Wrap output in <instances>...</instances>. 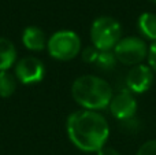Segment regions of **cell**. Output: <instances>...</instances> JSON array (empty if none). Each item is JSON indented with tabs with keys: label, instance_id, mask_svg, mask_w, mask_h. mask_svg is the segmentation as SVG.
I'll list each match as a JSON object with an SVG mask.
<instances>
[{
	"label": "cell",
	"instance_id": "ba28073f",
	"mask_svg": "<svg viewBox=\"0 0 156 155\" xmlns=\"http://www.w3.org/2000/svg\"><path fill=\"white\" fill-rule=\"evenodd\" d=\"M155 80V73L148 65L133 66L126 76V88L132 93H145L151 89Z\"/></svg>",
	"mask_w": 156,
	"mask_h": 155
},
{
	"label": "cell",
	"instance_id": "52a82bcc",
	"mask_svg": "<svg viewBox=\"0 0 156 155\" xmlns=\"http://www.w3.org/2000/svg\"><path fill=\"white\" fill-rule=\"evenodd\" d=\"M137 107L138 103L134 98V93H132L129 89H122L118 93H114L108 109L112 117H115L118 121H127L134 118Z\"/></svg>",
	"mask_w": 156,
	"mask_h": 155
},
{
	"label": "cell",
	"instance_id": "9a60e30c",
	"mask_svg": "<svg viewBox=\"0 0 156 155\" xmlns=\"http://www.w3.org/2000/svg\"><path fill=\"white\" fill-rule=\"evenodd\" d=\"M136 155H156V139L148 140L138 148Z\"/></svg>",
	"mask_w": 156,
	"mask_h": 155
},
{
	"label": "cell",
	"instance_id": "e0dca14e",
	"mask_svg": "<svg viewBox=\"0 0 156 155\" xmlns=\"http://www.w3.org/2000/svg\"><path fill=\"white\" fill-rule=\"evenodd\" d=\"M96 154L97 155H121V153H119L118 150H115V148H112V147H107V146H104V147L97 151Z\"/></svg>",
	"mask_w": 156,
	"mask_h": 155
},
{
	"label": "cell",
	"instance_id": "7c38bea8",
	"mask_svg": "<svg viewBox=\"0 0 156 155\" xmlns=\"http://www.w3.org/2000/svg\"><path fill=\"white\" fill-rule=\"evenodd\" d=\"M18 87V80L15 74L10 70L0 71V98H10L14 95Z\"/></svg>",
	"mask_w": 156,
	"mask_h": 155
},
{
	"label": "cell",
	"instance_id": "2e32d148",
	"mask_svg": "<svg viewBox=\"0 0 156 155\" xmlns=\"http://www.w3.org/2000/svg\"><path fill=\"white\" fill-rule=\"evenodd\" d=\"M147 60H148V66L154 70V73H156V40L149 44Z\"/></svg>",
	"mask_w": 156,
	"mask_h": 155
},
{
	"label": "cell",
	"instance_id": "ac0fdd59",
	"mask_svg": "<svg viewBox=\"0 0 156 155\" xmlns=\"http://www.w3.org/2000/svg\"><path fill=\"white\" fill-rule=\"evenodd\" d=\"M151 2H152V3H155V4H156V0H151Z\"/></svg>",
	"mask_w": 156,
	"mask_h": 155
},
{
	"label": "cell",
	"instance_id": "3957f363",
	"mask_svg": "<svg viewBox=\"0 0 156 155\" xmlns=\"http://www.w3.org/2000/svg\"><path fill=\"white\" fill-rule=\"evenodd\" d=\"M47 51L49 56L60 62H67L77 58L82 51L80 36L74 30L62 29L48 37Z\"/></svg>",
	"mask_w": 156,
	"mask_h": 155
},
{
	"label": "cell",
	"instance_id": "8992f818",
	"mask_svg": "<svg viewBox=\"0 0 156 155\" xmlns=\"http://www.w3.org/2000/svg\"><path fill=\"white\" fill-rule=\"evenodd\" d=\"M14 74L18 82L23 85H33L43 81L45 76V66L40 58L34 55H27L18 59L14 66Z\"/></svg>",
	"mask_w": 156,
	"mask_h": 155
},
{
	"label": "cell",
	"instance_id": "5b68a950",
	"mask_svg": "<svg viewBox=\"0 0 156 155\" xmlns=\"http://www.w3.org/2000/svg\"><path fill=\"white\" fill-rule=\"evenodd\" d=\"M112 51L119 63L125 66H137L141 65L148 55V45L144 38L127 36L121 38Z\"/></svg>",
	"mask_w": 156,
	"mask_h": 155
},
{
	"label": "cell",
	"instance_id": "7a4b0ae2",
	"mask_svg": "<svg viewBox=\"0 0 156 155\" xmlns=\"http://www.w3.org/2000/svg\"><path fill=\"white\" fill-rule=\"evenodd\" d=\"M71 96L83 110L100 111L110 106L114 96L110 82L93 74H83L71 84Z\"/></svg>",
	"mask_w": 156,
	"mask_h": 155
},
{
	"label": "cell",
	"instance_id": "9c48e42d",
	"mask_svg": "<svg viewBox=\"0 0 156 155\" xmlns=\"http://www.w3.org/2000/svg\"><path fill=\"white\" fill-rule=\"evenodd\" d=\"M22 44L26 49L32 52H40L47 48V41L48 38L45 37V33L43 29L38 26H27L25 27L22 33Z\"/></svg>",
	"mask_w": 156,
	"mask_h": 155
},
{
	"label": "cell",
	"instance_id": "5bb4252c",
	"mask_svg": "<svg viewBox=\"0 0 156 155\" xmlns=\"http://www.w3.org/2000/svg\"><path fill=\"white\" fill-rule=\"evenodd\" d=\"M99 49L96 48L94 45H88L86 48H83L81 51V58H82L83 62L86 63H94L99 56Z\"/></svg>",
	"mask_w": 156,
	"mask_h": 155
},
{
	"label": "cell",
	"instance_id": "4fadbf2b",
	"mask_svg": "<svg viewBox=\"0 0 156 155\" xmlns=\"http://www.w3.org/2000/svg\"><path fill=\"white\" fill-rule=\"evenodd\" d=\"M116 63H118V60H116L114 51H100L94 65H96L100 70L108 71V70H112L116 66Z\"/></svg>",
	"mask_w": 156,
	"mask_h": 155
},
{
	"label": "cell",
	"instance_id": "277c9868",
	"mask_svg": "<svg viewBox=\"0 0 156 155\" xmlns=\"http://www.w3.org/2000/svg\"><path fill=\"white\" fill-rule=\"evenodd\" d=\"M122 38V26L112 16H99L90 26V41L99 51H112Z\"/></svg>",
	"mask_w": 156,
	"mask_h": 155
},
{
	"label": "cell",
	"instance_id": "6da1fadb",
	"mask_svg": "<svg viewBox=\"0 0 156 155\" xmlns=\"http://www.w3.org/2000/svg\"><path fill=\"white\" fill-rule=\"evenodd\" d=\"M66 132L74 147L83 153H97L110 137L108 121L99 111L77 110L66 121Z\"/></svg>",
	"mask_w": 156,
	"mask_h": 155
},
{
	"label": "cell",
	"instance_id": "30bf717a",
	"mask_svg": "<svg viewBox=\"0 0 156 155\" xmlns=\"http://www.w3.org/2000/svg\"><path fill=\"white\" fill-rule=\"evenodd\" d=\"M18 62V52L11 40L0 37V71H7Z\"/></svg>",
	"mask_w": 156,
	"mask_h": 155
},
{
	"label": "cell",
	"instance_id": "8fae6325",
	"mask_svg": "<svg viewBox=\"0 0 156 155\" xmlns=\"http://www.w3.org/2000/svg\"><path fill=\"white\" fill-rule=\"evenodd\" d=\"M138 32L144 38L155 41L156 40V14L154 13H143L138 16L137 21Z\"/></svg>",
	"mask_w": 156,
	"mask_h": 155
}]
</instances>
